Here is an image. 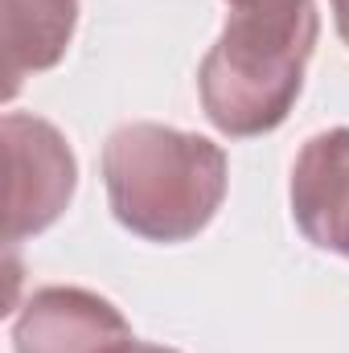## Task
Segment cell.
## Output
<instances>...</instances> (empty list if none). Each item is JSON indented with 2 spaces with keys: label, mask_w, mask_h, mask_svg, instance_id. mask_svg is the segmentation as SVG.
Returning <instances> with one entry per match:
<instances>
[{
  "label": "cell",
  "mask_w": 349,
  "mask_h": 353,
  "mask_svg": "<svg viewBox=\"0 0 349 353\" xmlns=\"http://www.w3.org/2000/svg\"><path fill=\"white\" fill-rule=\"evenodd\" d=\"M312 0H247L230 8L218 46L197 70L201 107L226 136H263L288 119L317 46Z\"/></svg>",
  "instance_id": "1"
},
{
  "label": "cell",
  "mask_w": 349,
  "mask_h": 353,
  "mask_svg": "<svg viewBox=\"0 0 349 353\" xmlns=\"http://www.w3.org/2000/svg\"><path fill=\"white\" fill-rule=\"evenodd\" d=\"M107 201L148 243L197 239L226 197V152L165 123H123L103 144Z\"/></svg>",
  "instance_id": "2"
},
{
  "label": "cell",
  "mask_w": 349,
  "mask_h": 353,
  "mask_svg": "<svg viewBox=\"0 0 349 353\" xmlns=\"http://www.w3.org/2000/svg\"><path fill=\"white\" fill-rule=\"evenodd\" d=\"M0 140H4V169H8L4 243L17 247L21 239L41 234L66 214L79 185V165L66 136L37 115L8 111L0 123Z\"/></svg>",
  "instance_id": "3"
},
{
  "label": "cell",
  "mask_w": 349,
  "mask_h": 353,
  "mask_svg": "<svg viewBox=\"0 0 349 353\" xmlns=\"http://www.w3.org/2000/svg\"><path fill=\"white\" fill-rule=\"evenodd\" d=\"M132 341L123 312L87 288H41L25 300L12 345L17 353H119Z\"/></svg>",
  "instance_id": "4"
},
{
  "label": "cell",
  "mask_w": 349,
  "mask_h": 353,
  "mask_svg": "<svg viewBox=\"0 0 349 353\" xmlns=\"http://www.w3.org/2000/svg\"><path fill=\"white\" fill-rule=\"evenodd\" d=\"M292 218L321 251L349 259V128L312 136L292 169Z\"/></svg>",
  "instance_id": "5"
},
{
  "label": "cell",
  "mask_w": 349,
  "mask_h": 353,
  "mask_svg": "<svg viewBox=\"0 0 349 353\" xmlns=\"http://www.w3.org/2000/svg\"><path fill=\"white\" fill-rule=\"evenodd\" d=\"M79 21V0H0L4 25V99L21 90V79L62 62Z\"/></svg>",
  "instance_id": "6"
},
{
  "label": "cell",
  "mask_w": 349,
  "mask_h": 353,
  "mask_svg": "<svg viewBox=\"0 0 349 353\" xmlns=\"http://www.w3.org/2000/svg\"><path fill=\"white\" fill-rule=\"evenodd\" d=\"M333 21H337V33L349 46V0H333Z\"/></svg>",
  "instance_id": "7"
},
{
  "label": "cell",
  "mask_w": 349,
  "mask_h": 353,
  "mask_svg": "<svg viewBox=\"0 0 349 353\" xmlns=\"http://www.w3.org/2000/svg\"><path fill=\"white\" fill-rule=\"evenodd\" d=\"M119 353H177V350H165V345H148V341H136V337H132V341H128V345H123Z\"/></svg>",
  "instance_id": "8"
},
{
  "label": "cell",
  "mask_w": 349,
  "mask_h": 353,
  "mask_svg": "<svg viewBox=\"0 0 349 353\" xmlns=\"http://www.w3.org/2000/svg\"><path fill=\"white\" fill-rule=\"evenodd\" d=\"M226 4H230V8H235V4H247V0H226Z\"/></svg>",
  "instance_id": "9"
}]
</instances>
